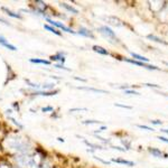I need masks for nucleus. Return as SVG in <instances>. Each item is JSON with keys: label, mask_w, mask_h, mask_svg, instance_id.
<instances>
[{"label": "nucleus", "mask_w": 168, "mask_h": 168, "mask_svg": "<svg viewBox=\"0 0 168 168\" xmlns=\"http://www.w3.org/2000/svg\"><path fill=\"white\" fill-rule=\"evenodd\" d=\"M160 131H162V132H164V133H167V135H168V130L167 129H162Z\"/></svg>", "instance_id": "obj_36"}, {"label": "nucleus", "mask_w": 168, "mask_h": 168, "mask_svg": "<svg viewBox=\"0 0 168 168\" xmlns=\"http://www.w3.org/2000/svg\"><path fill=\"white\" fill-rule=\"evenodd\" d=\"M114 106H118V108H122V109H128V110H131V109H132V106H126V104L114 103Z\"/></svg>", "instance_id": "obj_23"}, {"label": "nucleus", "mask_w": 168, "mask_h": 168, "mask_svg": "<svg viewBox=\"0 0 168 168\" xmlns=\"http://www.w3.org/2000/svg\"><path fill=\"white\" fill-rule=\"evenodd\" d=\"M59 92V90H55V91H43V90H36L32 93V95H41V97H53L56 95Z\"/></svg>", "instance_id": "obj_5"}, {"label": "nucleus", "mask_w": 168, "mask_h": 168, "mask_svg": "<svg viewBox=\"0 0 168 168\" xmlns=\"http://www.w3.org/2000/svg\"><path fill=\"white\" fill-rule=\"evenodd\" d=\"M44 28L46 30H48V32H53V34H55V35L57 36H61L62 34H61V32H59L58 29H56V28H54L53 26H50V25H44Z\"/></svg>", "instance_id": "obj_17"}, {"label": "nucleus", "mask_w": 168, "mask_h": 168, "mask_svg": "<svg viewBox=\"0 0 168 168\" xmlns=\"http://www.w3.org/2000/svg\"><path fill=\"white\" fill-rule=\"evenodd\" d=\"M83 124H102L101 121H97V120H85L82 122Z\"/></svg>", "instance_id": "obj_19"}, {"label": "nucleus", "mask_w": 168, "mask_h": 168, "mask_svg": "<svg viewBox=\"0 0 168 168\" xmlns=\"http://www.w3.org/2000/svg\"><path fill=\"white\" fill-rule=\"evenodd\" d=\"M30 63H34V64H43V65H50V61L47 59H41V58H30Z\"/></svg>", "instance_id": "obj_13"}, {"label": "nucleus", "mask_w": 168, "mask_h": 168, "mask_svg": "<svg viewBox=\"0 0 168 168\" xmlns=\"http://www.w3.org/2000/svg\"><path fill=\"white\" fill-rule=\"evenodd\" d=\"M57 139H58V141H61V142H64V139H63V138H57Z\"/></svg>", "instance_id": "obj_37"}, {"label": "nucleus", "mask_w": 168, "mask_h": 168, "mask_svg": "<svg viewBox=\"0 0 168 168\" xmlns=\"http://www.w3.org/2000/svg\"><path fill=\"white\" fill-rule=\"evenodd\" d=\"M147 38H148V39H151V41H157V43H162V44L167 45V46H168V43H167V41H162V39H160L159 37H157V36H155V35H148V36H147Z\"/></svg>", "instance_id": "obj_18"}, {"label": "nucleus", "mask_w": 168, "mask_h": 168, "mask_svg": "<svg viewBox=\"0 0 168 168\" xmlns=\"http://www.w3.org/2000/svg\"><path fill=\"white\" fill-rule=\"evenodd\" d=\"M106 129V126H103V127L99 128V130H97V132H101V131H104Z\"/></svg>", "instance_id": "obj_32"}, {"label": "nucleus", "mask_w": 168, "mask_h": 168, "mask_svg": "<svg viewBox=\"0 0 168 168\" xmlns=\"http://www.w3.org/2000/svg\"><path fill=\"white\" fill-rule=\"evenodd\" d=\"M0 45H1V46H3V47L8 48V50H12V52L17 50V47H16L15 45H12V44H10V43H8V41H7V39L1 35H0Z\"/></svg>", "instance_id": "obj_7"}, {"label": "nucleus", "mask_w": 168, "mask_h": 168, "mask_svg": "<svg viewBox=\"0 0 168 168\" xmlns=\"http://www.w3.org/2000/svg\"><path fill=\"white\" fill-rule=\"evenodd\" d=\"M137 127L140 128V129H144V130H148V131H153V128L151 127H148V126H144V124H137Z\"/></svg>", "instance_id": "obj_22"}, {"label": "nucleus", "mask_w": 168, "mask_h": 168, "mask_svg": "<svg viewBox=\"0 0 168 168\" xmlns=\"http://www.w3.org/2000/svg\"><path fill=\"white\" fill-rule=\"evenodd\" d=\"M92 48H93V50H94V52H97V53L101 54V55H110L109 52H108V50H106V48L101 47V46H97V45H94V46H93Z\"/></svg>", "instance_id": "obj_15"}, {"label": "nucleus", "mask_w": 168, "mask_h": 168, "mask_svg": "<svg viewBox=\"0 0 168 168\" xmlns=\"http://www.w3.org/2000/svg\"><path fill=\"white\" fill-rule=\"evenodd\" d=\"M150 123L151 124H156V126H160V124H162V121H160V120H151Z\"/></svg>", "instance_id": "obj_27"}, {"label": "nucleus", "mask_w": 168, "mask_h": 168, "mask_svg": "<svg viewBox=\"0 0 168 168\" xmlns=\"http://www.w3.org/2000/svg\"><path fill=\"white\" fill-rule=\"evenodd\" d=\"M124 94H131V95H140V93L137 91H135V90H124Z\"/></svg>", "instance_id": "obj_21"}, {"label": "nucleus", "mask_w": 168, "mask_h": 168, "mask_svg": "<svg viewBox=\"0 0 168 168\" xmlns=\"http://www.w3.org/2000/svg\"><path fill=\"white\" fill-rule=\"evenodd\" d=\"M144 85L149 86V88H160V86H159V85H157V84H150V83H146Z\"/></svg>", "instance_id": "obj_30"}, {"label": "nucleus", "mask_w": 168, "mask_h": 168, "mask_svg": "<svg viewBox=\"0 0 168 168\" xmlns=\"http://www.w3.org/2000/svg\"><path fill=\"white\" fill-rule=\"evenodd\" d=\"M84 144H85L86 146H88V147H92V148H94V149H103V148L101 147V146H97V144H90V142H88V140H85V139H84Z\"/></svg>", "instance_id": "obj_20"}, {"label": "nucleus", "mask_w": 168, "mask_h": 168, "mask_svg": "<svg viewBox=\"0 0 168 168\" xmlns=\"http://www.w3.org/2000/svg\"><path fill=\"white\" fill-rule=\"evenodd\" d=\"M99 32L102 34V35H104V36H106V37H109V38H113V39H115L117 37H115V34H114V32L110 28V27H108V26H102V27H100L99 28Z\"/></svg>", "instance_id": "obj_4"}, {"label": "nucleus", "mask_w": 168, "mask_h": 168, "mask_svg": "<svg viewBox=\"0 0 168 168\" xmlns=\"http://www.w3.org/2000/svg\"><path fill=\"white\" fill-rule=\"evenodd\" d=\"M9 119H10V121H12V123H15L16 126H17V127H19L20 129H23V126H21V124L19 123V122H17V121H16L15 119H14V118H9Z\"/></svg>", "instance_id": "obj_26"}, {"label": "nucleus", "mask_w": 168, "mask_h": 168, "mask_svg": "<svg viewBox=\"0 0 168 168\" xmlns=\"http://www.w3.org/2000/svg\"><path fill=\"white\" fill-rule=\"evenodd\" d=\"M165 64H166V65H167V66H168V62H165Z\"/></svg>", "instance_id": "obj_38"}, {"label": "nucleus", "mask_w": 168, "mask_h": 168, "mask_svg": "<svg viewBox=\"0 0 168 168\" xmlns=\"http://www.w3.org/2000/svg\"><path fill=\"white\" fill-rule=\"evenodd\" d=\"M112 162H117V164H122V165L130 166V167L135 166V162H130V160H124V159H119V158H113V159H112Z\"/></svg>", "instance_id": "obj_11"}, {"label": "nucleus", "mask_w": 168, "mask_h": 168, "mask_svg": "<svg viewBox=\"0 0 168 168\" xmlns=\"http://www.w3.org/2000/svg\"><path fill=\"white\" fill-rule=\"evenodd\" d=\"M54 67L59 68V70H65V71H71L70 68L65 67V66H64V65H63V64H55V65H54Z\"/></svg>", "instance_id": "obj_24"}, {"label": "nucleus", "mask_w": 168, "mask_h": 168, "mask_svg": "<svg viewBox=\"0 0 168 168\" xmlns=\"http://www.w3.org/2000/svg\"><path fill=\"white\" fill-rule=\"evenodd\" d=\"M124 61L130 64H135L137 66H141V67L147 68V70H156V71H159V67H157L155 65H150V64H147V63H144V62H139V61H135V59H131V58H124Z\"/></svg>", "instance_id": "obj_3"}, {"label": "nucleus", "mask_w": 168, "mask_h": 168, "mask_svg": "<svg viewBox=\"0 0 168 168\" xmlns=\"http://www.w3.org/2000/svg\"><path fill=\"white\" fill-rule=\"evenodd\" d=\"M65 54L63 52H58L57 54L55 55H52L50 56V61H54V62H59L61 64H64L66 58H65Z\"/></svg>", "instance_id": "obj_6"}, {"label": "nucleus", "mask_w": 168, "mask_h": 168, "mask_svg": "<svg viewBox=\"0 0 168 168\" xmlns=\"http://www.w3.org/2000/svg\"><path fill=\"white\" fill-rule=\"evenodd\" d=\"M86 108H73V109L70 110V112H74V111H86Z\"/></svg>", "instance_id": "obj_25"}, {"label": "nucleus", "mask_w": 168, "mask_h": 168, "mask_svg": "<svg viewBox=\"0 0 168 168\" xmlns=\"http://www.w3.org/2000/svg\"><path fill=\"white\" fill-rule=\"evenodd\" d=\"M148 151H149L153 157H157V158H162V156H164V158H167L168 157V155L162 153V151H160L159 149H157V148H148Z\"/></svg>", "instance_id": "obj_8"}, {"label": "nucleus", "mask_w": 168, "mask_h": 168, "mask_svg": "<svg viewBox=\"0 0 168 168\" xmlns=\"http://www.w3.org/2000/svg\"><path fill=\"white\" fill-rule=\"evenodd\" d=\"M46 20H47V23H50L52 26L57 27V28H59V29L63 30V32H68V34H72V35H76V34H77L76 32H74L73 29L68 28V27H66L64 24L59 23V21H55V20H53V19H50V18H46Z\"/></svg>", "instance_id": "obj_2"}, {"label": "nucleus", "mask_w": 168, "mask_h": 168, "mask_svg": "<svg viewBox=\"0 0 168 168\" xmlns=\"http://www.w3.org/2000/svg\"><path fill=\"white\" fill-rule=\"evenodd\" d=\"M2 10L3 11H6L7 12V15L8 16H10V17H12V18H16V19H21V15H19V14H17V12H14V11H11V10H9L8 8H6V7H2Z\"/></svg>", "instance_id": "obj_14"}, {"label": "nucleus", "mask_w": 168, "mask_h": 168, "mask_svg": "<svg viewBox=\"0 0 168 168\" xmlns=\"http://www.w3.org/2000/svg\"><path fill=\"white\" fill-rule=\"evenodd\" d=\"M94 158H95L97 160H99V162H103V164H106V165H110V162H106V160L101 159V158H99V157H97V156H94Z\"/></svg>", "instance_id": "obj_29"}, {"label": "nucleus", "mask_w": 168, "mask_h": 168, "mask_svg": "<svg viewBox=\"0 0 168 168\" xmlns=\"http://www.w3.org/2000/svg\"><path fill=\"white\" fill-rule=\"evenodd\" d=\"M79 35L81 36H84V37H90V38H94V35L92 34L91 32L88 29H86V28H84V27H81L80 29H79V32H77Z\"/></svg>", "instance_id": "obj_9"}, {"label": "nucleus", "mask_w": 168, "mask_h": 168, "mask_svg": "<svg viewBox=\"0 0 168 168\" xmlns=\"http://www.w3.org/2000/svg\"><path fill=\"white\" fill-rule=\"evenodd\" d=\"M0 23H2V24H5V25H9L8 21L5 20V19H2V18H0Z\"/></svg>", "instance_id": "obj_33"}, {"label": "nucleus", "mask_w": 168, "mask_h": 168, "mask_svg": "<svg viewBox=\"0 0 168 168\" xmlns=\"http://www.w3.org/2000/svg\"><path fill=\"white\" fill-rule=\"evenodd\" d=\"M76 88H79V90H85V91H91V92H94V93H103V94H108V92L104 91V90H99V88H85V86H77Z\"/></svg>", "instance_id": "obj_10"}, {"label": "nucleus", "mask_w": 168, "mask_h": 168, "mask_svg": "<svg viewBox=\"0 0 168 168\" xmlns=\"http://www.w3.org/2000/svg\"><path fill=\"white\" fill-rule=\"evenodd\" d=\"M130 54H131V56L135 58V61H139V62H144V63L149 62V58H146V57H144V56H141V55H139V54L132 53V52H131Z\"/></svg>", "instance_id": "obj_16"}, {"label": "nucleus", "mask_w": 168, "mask_h": 168, "mask_svg": "<svg viewBox=\"0 0 168 168\" xmlns=\"http://www.w3.org/2000/svg\"><path fill=\"white\" fill-rule=\"evenodd\" d=\"M61 5V7L62 8H64V9H66L67 11H70V12H73V14H79V10H77L76 8H74V7H72V6H70V5H67V3H65V2H61L59 3Z\"/></svg>", "instance_id": "obj_12"}, {"label": "nucleus", "mask_w": 168, "mask_h": 168, "mask_svg": "<svg viewBox=\"0 0 168 168\" xmlns=\"http://www.w3.org/2000/svg\"><path fill=\"white\" fill-rule=\"evenodd\" d=\"M157 139H159L160 141L167 142V144H168V139L166 138V137H162V136H158V137H157Z\"/></svg>", "instance_id": "obj_31"}, {"label": "nucleus", "mask_w": 168, "mask_h": 168, "mask_svg": "<svg viewBox=\"0 0 168 168\" xmlns=\"http://www.w3.org/2000/svg\"><path fill=\"white\" fill-rule=\"evenodd\" d=\"M53 110H54L53 106H46V108H43V109H41V111H43V112H48V111H53Z\"/></svg>", "instance_id": "obj_28"}, {"label": "nucleus", "mask_w": 168, "mask_h": 168, "mask_svg": "<svg viewBox=\"0 0 168 168\" xmlns=\"http://www.w3.org/2000/svg\"><path fill=\"white\" fill-rule=\"evenodd\" d=\"M74 79H75V80H77V81H82V82H86V80L85 79H81V77H74Z\"/></svg>", "instance_id": "obj_35"}, {"label": "nucleus", "mask_w": 168, "mask_h": 168, "mask_svg": "<svg viewBox=\"0 0 168 168\" xmlns=\"http://www.w3.org/2000/svg\"><path fill=\"white\" fill-rule=\"evenodd\" d=\"M112 148H113V149H117V150H120V151H126V149H122L121 147H115L114 146V147H112Z\"/></svg>", "instance_id": "obj_34"}, {"label": "nucleus", "mask_w": 168, "mask_h": 168, "mask_svg": "<svg viewBox=\"0 0 168 168\" xmlns=\"http://www.w3.org/2000/svg\"><path fill=\"white\" fill-rule=\"evenodd\" d=\"M11 149L19 153H27L30 149V146L28 144V142L26 140H21V138H15L14 141L10 144Z\"/></svg>", "instance_id": "obj_1"}]
</instances>
